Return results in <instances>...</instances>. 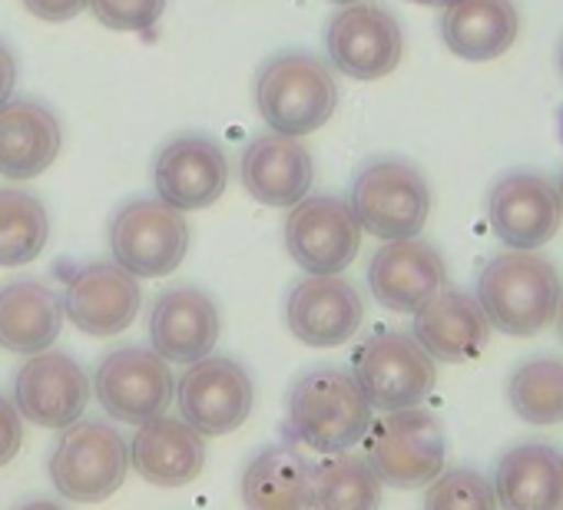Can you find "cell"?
<instances>
[{
    "instance_id": "obj_4",
    "label": "cell",
    "mask_w": 563,
    "mask_h": 510,
    "mask_svg": "<svg viewBox=\"0 0 563 510\" xmlns=\"http://www.w3.org/2000/svg\"><path fill=\"white\" fill-rule=\"evenodd\" d=\"M349 206L362 232H372L382 242L411 239L428 222L431 189L415 163L401 156H378L358 169Z\"/></svg>"
},
{
    "instance_id": "obj_17",
    "label": "cell",
    "mask_w": 563,
    "mask_h": 510,
    "mask_svg": "<svg viewBox=\"0 0 563 510\" xmlns=\"http://www.w3.org/2000/svg\"><path fill=\"white\" fill-rule=\"evenodd\" d=\"M448 282L441 252L424 239H391L368 263V289L388 312L415 315Z\"/></svg>"
},
{
    "instance_id": "obj_29",
    "label": "cell",
    "mask_w": 563,
    "mask_h": 510,
    "mask_svg": "<svg viewBox=\"0 0 563 510\" xmlns=\"http://www.w3.org/2000/svg\"><path fill=\"white\" fill-rule=\"evenodd\" d=\"M51 239L44 202L24 189H0V266L18 269L34 263Z\"/></svg>"
},
{
    "instance_id": "obj_6",
    "label": "cell",
    "mask_w": 563,
    "mask_h": 510,
    "mask_svg": "<svg viewBox=\"0 0 563 510\" xmlns=\"http://www.w3.org/2000/svg\"><path fill=\"white\" fill-rule=\"evenodd\" d=\"M368 454L365 461L378 474L385 487L415 490L431 484L448 454L441 421L424 408L388 411L375 428H368Z\"/></svg>"
},
{
    "instance_id": "obj_11",
    "label": "cell",
    "mask_w": 563,
    "mask_h": 510,
    "mask_svg": "<svg viewBox=\"0 0 563 510\" xmlns=\"http://www.w3.org/2000/svg\"><path fill=\"white\" fill-rule=\"evenodd\" d=\"M325 54L352 80L388 77L405 54V34L391 11L378 4H345L325 27Z\"/></svg>"
},
{
    "instance_id": "obj_3",
    "label": "cell",
    "mask_w": 563,
    "mask_h": 510,
    "mask_svg": "<svg viewBox=\"0 0 563 510\" xmlns=\"http://www.w3.org/2000/svg\"><path fill=\"white\" fill-rule=\"evenodd\" d=\"M474 299L481 302L490 329L514 339H530L556 315L560 276L543 255L507 248L481 269Z\"/></svg>"
},
{
    "instance_id": "obj_39",
    "label": "cell",
    "mask_w": 563,
    "mask_h": 510,
    "mask_svg": "<svg viewBox=\"0 0 563 510\" xmlns=\"http://www.w3.org/2000/svg\"><path fill=\"white\" fill-rule=\"evenodd\" d=\"M332 4H342L345 8V4H358V0H332Z\"/></svg>"
},
{
    "instance_id": "obj_26",
    "label": "cell",
    "mask_w": 563,
    "mask_h": 510,
    "mask_svg": "<svg viewBox=\"0 0 563 510\" xmlns=\"http://www.w3.org/2000/svg\"><path fill=\"white\" fill-rule=\"evenodd\" d=\"M64 329V299L41 279H14L0 289V348L14 355L47 352Z\"/></svg>"
},
{
    "instance_id": "obj_14",
    "label": "cell",
    "mask_w": 563,
    "mask_h": 510,
    "mask_svg": "<svg viewBox=\"0 0 563 510\" xmlns=\"http://www.w3.org/2000/svg\"><path fill=\"white\" fill-rule=\"evenodd\" d=\"M90 378L77 358L67 352H37L18 372L14 381V404L21 418L37 428H70L84 418L90 404Z\"/></svg>"
},
{
    "instance_id": "obj_13",
    "label": "cell",
    "mask_w": 563,
    "mask_h": 510,
    "mask_svg": "<svg viewBox=\"0 0 563 510\" xmlns=\"http://www.w3.org/2000/svg\"><path fill=\"white\" fill-rule=\"evenodd\" d=\"M487 222L494 235L510 248L537 252L547 245L563 222V199L543 173H507L487 199Z\"/></svg>"
},
{
    "instance_id": "obj_37",
    "label": "cell",
    "mask_w": 563,
    "mask_h": 510,
    "mask_svg": "<svg viewBox=\"0 0 563 510\" xmlns=\"http://www.w3.org/2000/svg\"><path fill=\"white\" fill-rule=\"evenodd\" d=\"M411 4H421V8H448L454 0H411Z\"/></svg>"
},
{
    "instance_id": "obj_16",
    "label": "cell",
    "mask_w": 563,
    "mask_h": 510,
    "mask_svg": "<svg viewBox=\"0 0 563 510\" xmlns=\"http://www.w3.org/2000/svg\"><path fill=\"white\" fill-rule=\"evenodd\" d=\"M143 306L136 276L117 263H87L67 276L64 315L93 339H110L126 332Z\"/></svg>"
},
{
    "instance_id": "obj_5",
    "label": "cell",
    "mask_w": 563,
    "mask_h": 510,
    "mask_svg": "<svg viewBox=\"0 0 563 510\" xmlns=\"http://www.w3.org/2000/svg\"><path fill=\"white\" fill-rule=\"evenodd\" d=\"M189 252V222L163 199H130L110 219V255L136 279H163Z\"/></svg>"
},
{
    "instance_id": "obj_33",
    "label": "cell",
    "mask_w": 563,
    "mask_h": 510,
    "mask_svg": "<svg viewBox=\"0 0 563 510\" xmlns=\"http://www.w3.org/2000/svg\"><path fill=\"white\" fill-rule=\"evenodd\" d=\"M24 444V418L11 398L0 395V467H8Z\"/></svg>"
},
{
    "instance_id": "obj_38",
    "label": "cell",
    "mask_w": 563,
    "mask_h": 510,
    "mask_svg": "<svg viewBox=\"0 0 563 510\" xmlns=\"http://www.w3.org/2000/svg\"><path fill=\"white\" fill-rule=\"evenodd\" d=\"M556 329H560V339H563V289H560V302H556Z\"/></svg>"
},
{
    "instance_id": "obj_40",
    "label": "cell",
    "mask_w": 563,
    "mask_h": 510,
    "mask_svg": "<svg viewBox=\"0 0 563 510\" xmlns=\"http://www.w3.org/2000/svg\"><path fill=\"white\" fill-rule=\"evenodd\" d=\"M556 189H560V199H563V173H560V186Z\"/></svg>"
},
{
    "instance_id": "obj_23",
    "label": "cell",
    "mask_w": 563,
    "mask_h": 510,
    "mask_svg": "<svg viewBox=\"0 0 563 510\" xmlns=\"http://www.w3.org/2000/svg\"><path fill=\"white\" fill-rule=\"evenodd\" d=\"M202 461V434L189 428L183 418H150L136 428L130 441V464L143 480L156 487H186L199 477Z\"/></svg>"
},
{
    "instance_id": "obj_19",
    "label": "cell",
    "mask_w": 563,
    "mask_h": 510,
    "mask_svg": "<svg viewBox=\"0 0 563 510\" xmlns=\"http://www.w3.org/2000/svg\"><path fill=\"white\" fill-rule=\"evenodd\" d=\"M239 179L245 192L275 209H292L309 196L316 179V159L299 136L262 133L239 156Z\"/></svg>"
},
{
    "instance_id": "obj_1",
    "label": "cell",
    "mask_w": 563,
    "mask_h": 510,
    "mask_svg": "<svg viewBox=\"0 0 563 510\" xmlns=\"http://www.w3.org/2000/svg\"><path fill=\"white\" fill-rule=\"evenodd\" d=\"M252 93L265 126L282 136H309L322 130L339 107L335 74L312 51L272 54L255 74Z\"/></svg>"
},
{
    "instance_id": "obj_25",
    "label": "cell",
    "mask_w": 563,
    "mask_h": 510,
    "mask_svg": "<svg viewBox=\"0 0 563 510\" xmlns=\"http://www.w3.org/2000/svg\"><path fill=\"white\" fill-rule=\"evenodd\" d=\"M520 31L514 0H454L441 14V41L448 51L471 64L504 57Z\"/></svg>"
},
{
    "instance_id": "obj_18",
    "label": "cell",
    "mask_w": 563,
    "mask_h": 510,
    "mask_svg": "<svg viewBox=\"0 0 563 510\" xmlns=\"http://www.w3.org/2000/svg\"><path fill=\"white\" fill-rule=\"evenodd\" d=\"M365 319L362 292L342 276H309L286 299L289 332L312 348L345 345Z\"/></svg>"
},
{
    "instance_id": "obj_24",
    "label": "cell",
    "mask_w": 563,
    "mask_h": 510,
    "mask_svg": "<svg viewBox=\"0 0 563 510\" xmlns=\"http://www.w3.org/2000/svg\"><path fill=\"white\" fill-rule=\"evenodd\" d=\"M500 510H563V454L527 441L510 447L494 467Z\"/></svg>"
},
{
    "instance_id": "obj_10",
    "label": "cell",
    "mask_w": 563,
    "mask_h": 510,
    "mask_svg": "<svg viewBox=\"0 0 563 510\" xmlns=\"http://www.w3.org/2000/svg\"><path fill=\"white\" fill-rule=\"evenodd\" d=\"M179 414L189 428L202 437L232 434L252 414L255 388L249 372L222 355H206L186 365L183 378L176 381Z\"/></svg>"
},
{
    "instance_id": "obj_28",
    "label": "cell",
    "mask_w": 563,
    "mask_h": 510,
    "mask_svg": "<svg viewBox=\"0 0 563 510\" xmlns=\"http://www.w3.org/2000/svg\"><path fill=\"white\" fill-rule=\"evenodd\" d=\"M385 484L358 454L339 451L312 467V510H378Z\"/></svg>"
},
{
    "instance_id": "obj_36",
    "label": "cell",
    "mask_w": 563,
    "mask_h": 510,
    "mask_svg": "<svg viewBox=\"0 0 563 510\" xmlns=\"http://www.w3.org/2000/svg\"><path fill=\"white\" fill-rule=\"evenodd\" d=\"M18 510H64V507L54 503V500H31V503H24V507H18Z\"/></svg>"
},
{
    "instance_id": "obj_22",
    "label": "cell",
    "mask_w": 563,
    "mask_h": 510,
    "mask_svg": "<svg viewBox=\"0 0 563 510\" xmlns=\"http://www.w3.org/2000/svg\"><path fill=\"white\" fill-rule=\"evenodd\" d=\"M64 146L57 113L34 97H11L0 107V176L34 179L54 166Z\"/></svg>"
},
{
    "instance_id": "obj_15",
    "label": "cell",
    "mask_w": 563,
    "mask_h": 510,
    "mask_svg": "<svg viewBox=\"0 0 563 510\" xmlns=\"http://www.w3.org/2000/svg\"><path fill=\"white\" fill-rule=\"evenodd\" d=\"M156 199L179 212L209 209L229 186L225 149L202 133H183L169 140L153 159Z\"/></svg>"
},
{
    "instance_id": "obj_30",
    "label": "cell",
    "mask_w": 563,
    "mask_h": 510,
    "mask_svg": "<svg viewBox=\"0 0 563 510\" xmlns=\"http://www.w3.org/2000/svg\"><path fill=\"white\" fill-rule=\"evenodd\" d=\"M507 401L527 424H556L563 421V362L530 358L514 368L507 381Z\"/></svg>"
},
{
    "instance_id": "obj_9",
    "label": "cell",
    "mask_w": 563,
    "mask_h": 510,
    "mask_svg": "<svg viewBox=\"0 0 563 510\" xmlns=\"http://www.w3.org/2000/svg\"><path fill=\"white\" fill-rule=\"evenodd\" d=\"M286 248L309 276H342L362 248V225L349 199H299L286 215Z\"/></svg>"
},
{
    "instance_id": "obj_31",
    "label": "cell",
    "mask_w": 563,
    "mask_h": 510,
    "mask_svg": "<svg viewBox=\"0 0 563 510\" xmlns=\"http://www.w3.org/2000/svg\"><path fill=\"white\" fill-rule=\"evenodd\" d=\"M424 510H500V507H497L494 484L484 474L454 467L428 484Z\"/></svg>"
},
{
    "instance_id": "obj_35",
    "label": "cell",
    "mask_w": 563,
    "mask_h": 510,
    "mask_svg": "<svg viewBox=\"0 0 563 510\" xmlns=\"http://www.w3.org/2000/svg\"><path fill=\"white\" fill-rule=\"evenodd\" d=\"M14 87H18V57L4 41H0V107L14 97Z\"/></svg>"
},
{
    "instance_id": "obj_21",
    "label": "cell",
    "mask_w": 563,
    "mask_h": 510,
    "mask_svg": "<svg viewBox=\"0 0 563 510\" xmlns=\"http://www.w3.org/2000/svg\"><path fill=\"white\" fill-rule=\"evenodd\" d=\"M411 335L434 362L461 365V362H474L487 348L490 322L474 296L457 289H441L415 312Z\"/></svg>"
},
{
    "instance_id": "obj_20",
    "label": "cell",
    "mask_w": 563,
    "mask_h": 510,
    "mask_svg": "<svg viewBox=\"0 0 563 510\" xmlns=\"http://www.w3.org/2000/svg\"><path fill=\"white\" fill-rule=\"evenodd\" d=\"M222 322L216 302L196 286H173L156 296L150 312V342L163 362L192 365L212 355Z\"/></svg>"
},
{
    "instance_id": "obj_7",
    "label": "cell",
    "mask_w": 563,
    "mask_h": 510,
    "mask_svg": "<svg viewBox=\"0 0 563 510\" xmlns=\"http://www.w3.org/2000/svg\"><path fill=\"white\" fill-rule=\"evenodd\" d=\"M130 470L126 441L103 421H74L64 428L54 457L51 480L54 487L77 503H100L123 487Z\"/></svg>"
},
{
    "instance_id": "obj_27",
    "label": "cell",
    "mask_w": 563,
    "mask_h": 510,
    "mask_svg": "<svg viewBox=\"0 0 563 510\" xmlns=\"http://www.w3.org/2000/svg\"><path fill=\"white\" fill-rule=\"evenodd\" d=\"M245 510H312V467L289 447L275 444L255 454L242 474Z\"/></svg>"
},
{
    "instance_id": "obj_12",
    "label": "cell",
    "mask_w": 563,
    "mask_h": 510,
    "mask_svg": "<svg viewBox=\"0 0 563 510\" xmlns=\"http://www.w3.org/2000/svg\"><path fill=\"white\" fill-rule=\"evenodd\" d=\"M93 391L103 404V411L126 424H143L150 418L166 414L176 378L169 372V362H163L150 348H117L110 352L93 378Z\"/></svg>"
},
{
    "instance_id": "obj_32",
    "label": "cell",
    "mask_w": 563,
    "mask_h": 510,
    "mask_svg": "<svg viewBox=\"0 0 563 510\" xmlns=\"http://www.w3.org/2000/svg\"><path fill=\"white\" fill-rule=\"evenodd\" d=\"M87 8L110 31H150L163 18L166 0H90Z\"/></svg>"
},
{
    "instance_id": "obj_41",
    "label": "cell",
    "mask_w": 563,
    "mask_h": 510,
    "mask_svg": "<svg viewBox=\"0 0 563 510\" xmlns=\"http://www.w3.org/2000/svg\"><path fill=\"white\" fill-rule=\"evenodd\" d=\"M560 74H563V44H560Z\"/></svg>"
},
{
    "instance_id": "obj_8",
    "label": "cell",
    "mask_w": 563,
    "mask_h": 510,
    "mask_svg": "<svg viewBox=\"0 0 563 510\" xmlns=\"http://www.w3.org/2000/svg\"><path fill=\"white\" fill-rule=\"evenodd\" d=\"M352 375L358 388L365 391L372 411H401V408H418L434 381V358L418 345L411 332H378L372 335L358 352Z\"/></svg>"
},
{
    "instance_id": "obj_2",
    "label": "cell",
    "mask_w": 563,
    "mask_h": 510,
    "mask_svg": "<svg viewBox=\"0 0 563 510\" xmlns=\"http://www.w3.org/2000/svg\"><path fill=\"white\" fill-rule=\"evenodd\" d=\"M286 428L299 444L319 454H339L368 434L372 404L352 372L312 368L289 388Z\"/></svg>"
},
{
    "instance_id": "obj_34",
    "label": "cell",
    "mask_w": 563,
    "mask_h": 510,
    "mask_svg": "<svg viewBox=\"0 0 563 510\" xmlns=\"http://www.w3.org/2000/svg\"><path fill=\"white\" fill-rule=\"evenodd\" d=\"M90 4V0H24V8L47 21V24H64V21H74L84 8Z\"/></svg>"
}]
</instances>
